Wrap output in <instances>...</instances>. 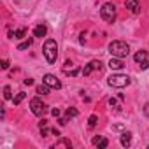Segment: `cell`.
Returning a JSON list of instances; mask_svg holds the SVG:
<instances>
[{
    "instance_id": "2e32d148",
    "label": "cell",
    "mask_w": 149,
    "mask_h": 149,
    "mask_svg": "<svg viewBox=\"0 0 149 149\" xmlns=\"http://www.w3.org/2000/svg\"><path fill=\"white\" fill-rule=\"evenodd\" d=\"M37 93H39V95H47V93H49V86H47L46 83L39 84V86H37Z\"/></svg>"
},
{
    "instance_id": "ffe728a7",
    "label": "cell",
    "mask_w": 149,
    "mask_h": 149,
    "mask_svg": "<svg viewBox=\"0 0 149 149\" xmlns=\"http://www.w3.org/2000/svg\"><path fill=\"white\" fill-rule=\"evenodd\" d=\"M25 35H26V28H19L14 32V39H23Z\"/></svg>"
},
{
    "instance_id": "f1b7e54d",
    "label": "cell",
    "mask_w": 149,
    "mask_h": 149,
    "mask_svg": "<svg viewBox=\"0 0 149 149\" xmlns=\"http://www.w3.org/2000/svg\"><path fill=\"white\" fill-rule=\"evenodd\" d=\"M147 104H149V102H147Z\"/></svg>"
},
{
    "instance_id": "7402d4cb",
    "label": "cell",
    "mask_w": 149,
    "mask_h": 149,
    "mask_svg": "<svg viewBox=\"0 0 149 149\" xmlns=\"http://www.w3.org/2000/svg\"><path fill=\"white\" fill-rule=\"evenodd\" d=\"M79 112H77V109H74V107H68L67 109V118H76Z\"/></svg>"
},
{
    "instance_id": "e0dca14e",
    "label": "cell",
    "mask_w": 149,
    "mask_h": 149,
    "mask_svg": "<svg viewBox=\"0 0 149 149\" xmlns=\"http://www.w3.org/2000/svg\"><path fill=\"white\" fill-rule=\"evenodd\" d=\"M32 42H33V40H32V39L28 37L26 40H23V42H21V44L18 46V49H19V51H25V49H28V47L32 46Z\"/></svg>"
},
{
    "instance_id": "8fae6325",
    "label": "cell",
    "mask_w": 149,
    "mask_h": 149,
    "mask_svg": "<svg viewBox=\"0 0 149 149\" xmlns=\"http://www.w3.org/2000/svg\"><path fill=\"white\" fill-rule=\"evenodd\" d=\"M123 67H125V63L121 61V58H116V56H114V58L109 61V68H111V70H121Z\"/></svg>"
},
{
    "instance_id": "ba28073f",
    "label": "cell",
    "mask_w": 149,
    "mask_h": 149,
    "mask_svg": "<svg viewBox=\"0 0 149 149\" xmlns=\"http://www.w3.org/2000/svg\"><path fill=\"white\" fill-rule=\"evenodd\" d=\"M93 70H98V72L102 70V61H100V60H93V61H90L88 65H84V68H83V76H90Z\"/></svg>"
},
{
    "instance_id": "603a6c76",
    "label": "cell",
    "mask_w": 149,
    "mask_h": 149,
    "mask_svg": "<svg viewBox=\"0 0 149 149\" xmlns=\"http://www.w3.org/2000/svg\"><path fill=\"white\" fill-rule=\"evenodd\" d=\"M97 121H98V118H97V116H90V119H88V126H90V128H93V126L97 125Z\"/></svg>"
},
{
    "instance_id": "cb8c5ba5",
    "label": "cell",
    "mask_w": 149,
    "mask_h": 149,
    "mask_svg": "<svg viewBox=\"0 0 149 149\" xmlns=\"http://www.w3.org/2000/svg\"><path fill=\"white\" fill-rule=\"evenodd\" d=\"M0 67H2L4 70H6V68H9V61H7V60H2V61H0Z\"/></svg>"
},
{
    "instance_id": "5bb4252c",
    "label": "cell",
    "mask_w": 149,
    "mask_h": 149,
    "mask_svg": "<svg viewBox=\"0 0 149 149\" xmlns=\"http://www.w3.org/2000/svg\"><path fill=\"white\" fill-rule=\"evenodd\" d=\"M46 33H47V26L42 23V25H37L35 26V30H33V35L35 37H39V39H42V37H46Z\"/></svg>"
},
{
    "instance_id": "d6986e66",
    "label": "cell",
    "mask_w": 149,
    "mask_h": 149,
    "mask_svg": "<svg viewBox=\"0 0 149 149\" xmlns=\"http://www.w3.org/2000/svg\"><path fill=\"white\" fill-rule=\"evenodd\" d=\"M109 105H111V109H114V112H121V105L114 98H109Z\"/></svg>"
},
{
    "instance_id": "7a4b0ae2",
    "label": "cell",
    "mask_w": 149,
    "mask_h": 149,
    "mask_svg": "<svg viewBox=\"0 0 149 149\" xmlns=\"http://www.w3.org/2000/svg\"><path fill=\"white\" fill-rule=\"evenodd\" d=\"M42 53L47 60V63H54L56 58H58V46H56V40L53 39H47L42 46Z\"/></svg>"
},
{
    "instance_id": "9a60e30c",
    "label": "cell",
    "mask_w": 149,
    "mask_h": 149,
    "mask_svg": "<svg viewBox=\"0 0 149 149\" xmlns=\"http://www.w3.org/2000/svg\"><path fill=\"white\" fill-rule=\"evenodd\" d=\"M54 149H58V147H67V149H72V142L68 140V139H60L54 146H53Z\"/></svg>"
},
{
    "instance_id": "7c38bea8",
    "label": "cell",
    "mask_w": 149,
    "mask_h": 149,
    "mask_svg": "<svg viewBox=\"0 0 149 149\" xmlns=\"http://www.w3.org/2000/svg\"><path fill=\"white\" fill-rule=\"evenodd\" d=\"M119 142H121L123 147H130V146H132V133H130V132H123Z\"/></svg>"
},
{
    "instance_id": "52a82bcc",
    "label": "cell",
    "mask_w": 149,
    "mask_h": 149,
    "mask_svg": "<svg viewBox=\"0 0 149 149\" xmlns=\"http://www.w3.org/2000/svg\"><path fill=\"white\" fill-rule=\"evenodd\" d=\"M42 83H46V84H47L49 88H53V90H60V88H61L60 79H58L56 76H53V74H46L44 79H42Z\"/></svg>"
},
{
    "instance_id": "8992f818",
    "label": "cell",
    "mask_w": 149,
    "mask_h": 149,
    "mask_svg": "<svg viewBox=\"0 0 149 149\" xmlns=\"http://www.w3.org/2000/svg\"><path fill=\"white\" fill-rule=\"evenodd\" d=\"M133 60H135V63L140 67V68H149V53L147 51H137L135 53V56H133Z\"/></svg>"
},
{
    "instance_id": "4316f807",
    "label": "cell",
    "mask_w": 149,
    "mask_h": 149,
    "mask_svg": "<svg viewBox=\"0 0 149 149\" xmlns=\"http://www.w3.org/2000/svg\"><path fill=\"white\" fill-rule=\"evenodd\" d=\"M51 112H53V116H54V118H60V109H53Z\"/></svg>"
},
{
    "instance_id": "83f0119b",
    "label": "cell",
    "mask_w": 149,
    "mask_h": 149,
    "mask_svg": "<svg viewBox=\"0 0 149 149\" xmlns=\"http://www.w3.org/2000/svg\"><path fill=\"white\" fill-rule=\"evenodd\" d=\"M46 125H47V121H46V119H42V121L39 123V126H40V128H42V126H46Z\"/></svg>"
},
{
    "instance_id": "3957f363",
    "label": "cell",
    "mask_w": 149,
    "mask_h": 149,
    "mask_svg": "<svg viewBox=\"0 0 149 149\" xmlns=\"http://www.w3.org/2000/svg\"><path fill=\"white\" fill-rule=\"evenodd\" d=\"M130 77L125 76V74H112V76L107 79V84L112 86V88H126L130 84Z\"/></svg>"
},
{
    "instance_id": "30bf717a",
    "label": "cell",
    "mask_w": 149,
    "mask_h": 149,
    "mask_svg": "<svg viewBox=\"0 0 149 149\" xmlns=\"http://www.w3.org/2000/svg\"><path fill=\"white\" fill-rule=\"evenodd\" d=\"M63 72H65V74H70V76H77V74H79V68L74 65L70 60H67L65 65H63Z\"/></svg>"
},
{
    "instance_id": "484cf974",
    "label": "cell",
    "mask_w": 149,
    "mask_h": 149,
    "mask_svg": "<svg viewBox=\"0 0 149 149\" xmlns=\"http://www.w3.org/2000/svg\"><path fill=\"white\" fill-rule=\"evenodd\" d=\"M67 121H68V118H60V119H58V123H60L61 126H65V125H67Z\"/></svg>"
},
{
    "instance_id": "6da1fadb",
    "label": "cell",
    "mask_w": 149,
    "mask_h": 149,
    "mask_svg": "<svg viewBox=\"0 0 149 149\" xmlns=\"http://www.w3.org/2000/svg\"><path fill=\"white\" fill-rule=\"evenodd\" d=\"M109 53L116 58H125L130 54V46L125 40H114L109 44Z\"/></svg>"
},
{
    "instance_id": "4fadbf2b",
    "label": "cell",
    "mask_w": 149,
    "mask_h": 149,
    "mask_svg": "<svg viewBox=\"0 0 149 149\" xmlns=\"http://www.w3.org/2000/svg\"><path fill=\"white\" fill-rule=\"evenodd\" d=\"M93 146H97L98 149H105V147L109 146V140H107L105 137H100V135H98V137L93 139Z\"/></svg>"
},
{
    "instance_id": "9c48e42d",
    "label": "cell",
    "mask_w": 149,
    "mask_h": 149,
    "mask_svg": "<svg viewBox=\"0 0 149 149\" xmlns=\"http://www.w3.org/2000/svg\"><path fill=\"white\" fill-rule=\"evenodd\" d=\"M125 6L130 13L133 14H139L140 13V4H139V0H125Z\"/></svg>"
},
{
    "instance_id": "ac0fdd59",
    "label": "cell",
    "mask_w": 149,
    "mask_h": 149,
    "mask_svg": "<svg viewBox=\"0 0 149 149\" xmlns=\"http://www.w3.org/2000/svg\"><path fill=\"white\" fill-rule=\"evenodd\" d=\"M25 97H26V93H23V91H19L14 98H13V102H14V105H19L23 100H25Z\"/></svg>"
},
{
    "instance_id": "d4e9b609",
    "label": "cell",
    "mask_w": 149,
    "mask_h": 149,
    "mask_svg": "<svg viewBox=\"0 0 149 149\" xmlns=\"http://www.w3.org/2000/svg\"><path fill=\"white\" fill-rule=\"evenodd\" d=\"M23 83H25L26 86H32V84H33V79H32V77H26V79H25Z\"/></svg>"
},
{
    "instance_id": "277c9868",
    "label": "cell",
    "mask_w": 149,
    "mask_h": 149,
    "mask_svg": "<svg viewBox=\"0 0 149 149\" xmlns=\"http://www.w3.org/2000/svg\"><path fill=\"white\" fill-rule=\"evenodd\" d=\"M100 16H102L104 21H107V23H114V19H116V6L111 4V2L104 4L102 9H100Z\"/></svg>"
},
{
    "instance_id": "5b68a950",
    "label": "cell",
    "mask_w": 149,
    "mask_h": 149,
    "mask_svg": "<svg viewBox=\"0 0 149 149\" xmlns=\"http://www.w3.org/2000/svg\"><path fill=\"white\" fill-rule=\"evenodd\" d=\"M30 111H32L37 118H42V116L46 114V111H47V105H46L40 98H37V97H35V98H32V100H30Z\"/></svg>"
},
{
    "instance_id": "44dd1931",
    "label": "cell",
    "mask_w": 149,
    "mask_h": 149,
    "mask_svg": "<svg viewBox=\"0 0 149 149\" xmlns=\"http://www.w3.org/2000/svg\"><path fill=\"white\" fill-rule=\"evenodd\" d=\"M13 95H11V86H4V100H11Z\"/></svg>"
}]
</instances>
